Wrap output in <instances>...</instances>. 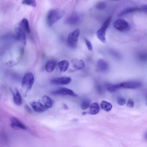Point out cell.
<instances>
[{
  "mask_svg": "<svg viewBox=\"0 0 147 147\" xmlns=\"http://www.w3.org/2000/svg\"><path fill=\"white\" fill-rule=\"evenodd\" d=\"M99 111V107L97 103H94L90 107L89 113L92 115H95L98 113Z\"/></svg>",
  "mask_w": 147,
  "mask_h": 147,
  "instance_id": "19",
  "label": "cell"
},
{
  "mask_svg": "<svg viewBox=\"0 0 147 147\" xmlns=\"http://www.w3.org/2000/svg\"><path fill=\"white\" fill-rule=\"evenodd\" d=\"M113 26L115 28L122 32H127L130 28L128 22L125 20L121 19L116 20L114 22Z\"/></svg>",
  "mask_w": 147,
  "mask_h": 147,
  "instance_id": "5",
  "label": "cell"
},
{
  "mask_svg": "<svg viewBox=\"0 0 147 147\" xmlns=\"http://www.w3.org/2000/svg\"><path fill=\"white\" fill-rule=\"evenodd\" d=\"M90 101L88 99H84L81 103V108L83 110H86L90 107Z\"/></svg>",
  "mask_w": 147,
  "mask_h": 147,
  "instance_id": "23",
  "label": "cell"
},
{
  "mask_svg": "<svg viewBox=\"0 0 147 147\" xmlns=\"http://www.w3.org/2000/svg\"><path fill=\"white\" fill-rule=\"evenodd\" d=\"M23 4L30 6L33 7L36 6V1L34 0H24L22 2Z\"/></svg>",
  "mask_w": 147,
  "mask_h": 147,
  "instance_id": "24",
  "label": "cell"
},
{
  "mask_svg": "<svg viewBox=\"0 0 147 147\" xmlns=\"http://www.w3.org/2000/svg\"><path fill=\"white\" fill-rule=\"evenodd\" d=\"M111 20V17L108 18L97 32L96 35L97 38L103 43H105L106 42L105 36L106 31L110 24Z\"/></svg>",
  "mask_w": 147,
  "mask_h": 147,
  "instance_id": "3",
  "label": "cell"
},
{
  "mask_svg": "<svg viewBox=\"0 0 147 147\" xmlns=\"http://www.w3.org/2000/svg\"><path fill=\"white\" fill-rule=\"evenodd\" d=\"M139 11H144V10L141 8L137 7H127L123 9L120 11L119 14L118 16H120L128 13Z\"/></svg>",
  "mask_w": 147,
  "mask_h": 147,
  "instance_id": "15",
  "label": "cell"
},
{
  "mask_svg": "<svg viewBox=\"0 0 147 147\" xmlns=\"http://www.w3.org/2000/svg\"><path fill=\"white\" fill-rule=\"evenodd\" d=\"M106 7V4L104 2L98 3L96 6V8L99 10L105 9Z\"/></svg>",
  "mask_w": 147,
  "mask_h": 147,
  "instance_id": "26",
  "label": "cell"
},
{
  "mask_svg": "<svg viewBox=\"0 0 147 147\" xmlns=\"http://www.w3.org/2000/svg\"><path fill=\"white\" fill-rule=\"evenodd\" d=\"M34 77L32 73L28 72L23 78L21 86L22 88L27 92L31 88L34 82Z\"/></svg>",
  "mask_w": 147,
  "mask_h": 147,
  "instance_id": "2",
  "label": "cell"
},
{
  "mask_svg": "<svg viewBox=\"0 0 147 147\" xmlns=\"http://www.w3.org/2000/svg\"><path fill=\"white\" fill-rule=\"evenodd\" d=\"M63 10L52 9L48 12L46 17L47 23L48 26H51L61 19L65 14Z\"/></svg>",
  "mask_w": 147,
  "mask_h": 147,
  "instance_id": "1",
  "label": "cell"
},
{
  "mask_svg": "<svg viewBox=\"0 0 147 147\" xmlns=\"http://www.w3.org/2000/svg\"><path fill=\"white\" fill-rule=\"evenodd\" d=\"M30 105L34 110L38 113H42L45 111L47 108L41 103L34 101L30 103Z\"/></svg>",
  "mask_w": 147,
  "mask_h": 147,
  "instance_id": "11",
  "label": "cell"
},
{
  "mask_svg": "<svg viewBox=\"0 0 147 147\" xmlns=\"http://www.w3.org/2000/svg\"><path fill=\"white\" fill-rule=\"evenodd\" d=\"M120 88L119 84L109 86L107 88L108 90L111 92H114Z\"/></svg>",
  "mask_w": 147,
  "mask_h": 147,
  "instance_id": "25",
  "label": "cell"
},
{
  "mask_svg": "<svg viewBox=\"0 0 147 147\" xmlns=\"http://www.w3.org/2000/svg\"><path fill=\"white\" fill-rule=\"evenodd\" d=\"M86 113V112H83V113H82V114H83V115H84V114H85Z\"/></svg>",
  "mask_w": 147,
  "mask_h": 147,
  "instance_id": "33",
  "label": "cell"
},
{
  "mask_svg": "<svg viewBox=\"0 0 147 147\" xmlns=\"http://www.w3.org/2000/svg\"><path fill=\"white\" fill-rule=\"evenodd\" d=\"M15 36L16 39L22 43L24 45L26 44V38L24 31L20 27H16L15 30Z\"/></svg>",
  "mask_w": 147,
  "mask_h": 147,
  "instance_id": "8",
  "label": "cell"
},
{
  "mask_svg": "<svg viewBox=\"0 0 147 147\" xmlns=\"http://www.w3.org/2000/svg\"><path fill=\"white\" fill-rule=\"evenodd\" d=\"M71 63L76 70L82 69L84 67V63L82 59H74L71 60Z\"/></svg>",
  "mask_w": 147,
  "mask_h": 147,
  "instance_id": "13",
  "label": "cell"
},
{
  "mask_svg": "<svg viewBox=\"0 0 147 147\" xmlns=\"http://www.w3.org/2000/svg\"><path fill=\"white\" fill-rule=\"evenodd\" d=\"M101 106L102 108L106 111H110L112 107L111 103L105 100H103L101 102Z\"/></svg>",
  "mask_w": 147,
  "mask_h": 147,
  "instance_id": "22",
  "label": "cell"
},
{
  "mask_svg": "<svg viewBox=\"0 0 147 147\" xmlns=\"http://www.w3.org/2000/svg\"><path fill=\"white\" fill-rule=\"evenodd\" d=\"M79 19V17L78 15L74 13L71 15L67 18L66 22L68 24L72 25L77 23Z\"/></svg>",
  "mask_w": 147,
  "mask_h": 147,
  "instance_id": "18",
  "label": "cell"
},
{
  "mask_svg": "<svg viewBox=\"0 0 147 147\" xmlns=\"http://www.w3.org/2000/svg\"><path fill=\"white\" fill-rule=\"evenodd\" d=\"M20 28L24 31L28 33L30 32L28 22L26 19L23 18L20 23Z\"/></svg>",
  "mask_w": 147,
  "mask_h": 147,
  "instance_id": "16",
  "label": "cell"
},
{
  "mask_svg": "<svg viewBox=\"0 0 147 147\" xmlns=\"http://www.w3.org/2000/svg\"><path fill=\"white\" fill-rule=\"evenodd\" d=\"M25 109H26V110L28 111V112H31V111L29 107V106L27 105H25Z\"/></svg>",
  "mask_w": 147,
  "mask_h": 147,
  "instance_id": "30",
  "label": "cell"
},
{
  "mask_svg": "<svg viewBox=\"0 0 147 147\" xmlns=\"http://www.w3.org/2000/svg\"><path fill=\"white\" fill-rule=\"evenodd\" d=\"M142 9L144 11H147V5H144L141 6Z\"/></svg>",
  "mask_w": 147,
  "mask_h": 147,
  "instance_id": "31",
  "label": "cell"
},
{
  "mask_svg": "<svg viewBox=\"0 0 147 147\" xmlns=\"http://www.w3.org/2000/svg\"><path fill=\"white\" fill-rule=\"evenodd\" d=\"M58 66L60 71L63 73L68 68L69 66V63L67 61L62 60L59 63Z\"/></svg>",
  "mask_w": 147,
  "mask_h": 147,
  "instance_id": "17",
  "label": "cell"
},
{
  "mask_svg": "<svg viewBox=\"0 0 147 147\" xmlns=\"http://www.w3.org/2000/svg\"><path fill=\"white\" fill-rule=\"evenodd\" d=\"M80 32V30L77 28L70 32L69 34L67 43L70 47L74 49L76 48Z\"/></svg>",
  "mask_w": 147,
  "mask_h": 147,
  "instance_id": "4",
  "label": "cell"
},
{
  "mask_svg": "<svg viewBox=\"0 0 147 147\" xmlns=\"http://www.w3.org/2000/svg\"><path fill=\"white\" fill-rule=\"evenodd\" d=\"M126 101L125 99L121 97H119L117 100L118 104L121 105H123L125 104Z\"/></svg>",
  "mask_w": 147,
  "mask_h": 147,
  "instance_id": "28",
  "label": "cell"
},
{
  "mask_svg": "<svg viewBox=\"0 0 147 147\" xmlns=\"http://www.w3.org/2000/svg\"><path fill=\"white\" fill-rule=\"evenodd\" d=\"M71 81V79L68 77H62L52 79V83L56 85H65L69 84Z\"/></svg>",
  "mask_w": 147,
  "mask_h": 147,
  "instance_id": "9",
  "label": "cell"
},
{
  "mask_svg": "<svg viewBox=\"0 0 147 147\" xmlns=\"http://www.w3.org/2000/svg\"><path fill=\"white\" fill-rule=\"evenodd\" d=\"M52 94L55 95H70L74 97L77 96L73 90L65 88H60L52 92Z\"/></svg>",
  "mask_w": 147,
  "mask_h": 147,
  "instance_id": "7",
  "label": "cell"
},
{
  "mask_svg": "<svg viewBox=\"0 0 147 147\" xmlns=\"http://www.w3.org/2000/svg\"><path fill=\"white\" fill-rule=\"evenodd\" d=\"M13 100L15 103L17 105H21L22 103V98L18 89L14 88L12 90Z\"/></svg>",
  "mask_w": 147,
  "mask_h": 147,
  "instance_id": "12",
  "label": "cell"
},
{
  "mask_svg": "<svg viewBox=\"0 0 147 147\" xmlns=\"http://www.w3.org/2000/svg\"><path fill=\"white\" fill-rule=\"evenodd\" d=\"M57 65V62L54 60H50L48 61L45 64V69L48 72H52L55 69Z\"/></svg>",
  "mask_w": 147,
  "mask_h": 147,
  "instance_id": "14",
  "label": "cell"
},
{
  "mask_svg": "<svg viewBox=\"0 0 147 147\" xmlns=\"http://www.w3.org/2000/svg\"><path fill=\"white\" fill-rule=\"evenodd\" d=\"M97 66L100 70L103 71L106 70L108 67L106 62L102 59L98 60L97 62Z\"/></svg>",
  "mask_w": 147,
  "mask_h": 147,
  "instance_id": "20",
  "label": "cell"
},
{
  "mask_svg": "<svg viewBox=\"0 0 147 147\" xmlns=\"http://www.w3.org/2000/svg\"><path fill=\"white\" fill-rule=\"evenodd\" d=\"M121 88L135 89L140 88L142 85L141 82L138 81H128L119 84Z\"/></svg>",
  "mask_w": 147,
  "mask_h": 147,
  "instance_id": "6",
  "label": "cell"
},
{
  "mask_svg": "<svg viewBox=\"0 0 147 147\" xmlns=\"http://www.w3.org/2000/svg\"><path fill=\"white\" fill-rule=\"evenodd\" d=\"M10 125L14 129H26V126L17 118L11 117L10 118Z\"/></svg>",
  "mask_w": 147,
  "mask_h": 147,
  "instance_id": "10",
  "label": "cell"
},
{
  "mask_svg": "<svg viewBox=\"0 0 147 147\" xmlns=\"http://www.w3.org/2000/svg\"><path fill=\"white\" fill-rule=\"evenodd\" d=\"M134 103L133 100L131 98L129 99L127 101V106L128 107L131 108L134 107Z\"/></svg>",
  "mask_w": 147,
  "mask_h": 147,
  "instance_id": "29",
  "label": "cell"
},
{
  "mask_svg": "<svg viewBox=\"0 0 147 147\" xmlns=\"http://www.w3.org/2000/svg\"><path fill=\"white\" fill-rule=\"evenodd\" d=\"M63 107L65 109H68V107L66 104H64L63 105Z\"/></svg>",
  "mask_w": 147,
  "mask_h": 147,
  "instance_id": "32",
  "label": "cell"
},
{
  "mask_svg": "<svg viewBox=\"0 0 147 147\" xmlns=\"http://www.w3.org/2000/svg\"><path fill=\"white\" fill-rule=\"evenodd\" d=\"M42 102L44 105L47 108L51 107L52 106V102L50 98L48 96L45 95L42 98Z\"/></svg>",
  "mask_w": 147,
  "mask_h": 147,
  "instance_id": "21",
  "label": "cell"
},
{
  "mask_svg": "<svg viewBox=\"0 0 147 147\" xmlns=\"http://www.w3.org/2000/svg\"><path fill=\"white\" fill-rule=\"evenodd\" d=\"M84 40L88 49L90 51H92L93 48L90 41L86 38L84 39Z\"/></svg>",
  "mask_w": 147,
  "mask_h": 147,
  "instance_id": "27",
  "label": "cell"
}]
</instances>
